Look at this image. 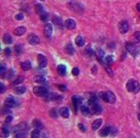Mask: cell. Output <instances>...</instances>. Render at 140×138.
<instances>
[{
    "instance_id": "31",
    "label": "cell",
    "mask_w": 140,
    "mask_h": 138,
    "mask_svg": "<svg viewBox=\"0 0 140 138\" xmlns=\"http://www.w3.org/2000/svg\"><path fill=\"white\" fill-rule=\"evenodd\" d=\"M13 138H26V134L24 131H16Z\"/></svg>"
},
{
    "instance_id": "1",
    "label": "cell",
    "mask_w": 140,
    "mask_h": 138,
    "mask_svg": "<svg viewBox=\"0 0 140 138\" xmlns=\"http://www.w3.org/2000/svg\"><path fill=\"white\" fill-rule=\"evenodd\" d=\"M100 97L102 98L103 101L107 102V103H114V102L116 101V97L115 94L113 93V92L111 91H107V92H101L100 93Z\"/></svg>"
},
{
    "instance_id": "13",
    "label": "cell",
    "mask_w": 140,
    "mask_h": 138,
    "mask_svg": "<svg viewBox=\"0 0 140 138\" xmlns=\"http://www.w3.org/2000/svg\"><path fill=\"white\" fill-rule=\"evenodd\" d=\"M111 130H112V128L109 126H105L101 131H100V135H101L102 137H106V136H108V135L111 134Z\"/></svg>"
},
{
    "instance_id": "20",
    "label": "cell",
    "mask_w": 140,
    "mask_h": 138,
    "mask_svg": "<svg viewBox=\"0 0 140 138\" xmlns=\"http://www.w3.org/2000/svg\"><path fill=\"white\" fill-rule=\"evenodd\" d=\"M102 125V120L101 118H98V120H95L94 122H93L92 124V129L93 130H96L98 128H100V126Z\"/></svg>"
},
{
    "instance_id": "16",
    "label": "cell",
    "mask_w": 140,
    "mask_h": 138,
    "mask_svg": "<svg viewBox=\"0 0 140 138\" xmlns=\"http://www.w3.org/2000/svg\"><path fill=\"white\" fill-rule=\"evenodd\" d=\"M25 31H26V29L24 28V26H19V28H16L14 30V34L18 35V36H21V35L24 34Z\"/></svg>"
},
{
    "instance_id": "22",
    "label": "cell",
    "mask_w": 140,
    "mask_h": 138,
    "mask_svg": "<svg viewBox=\"0 0 140 138\" xmlns=\"http://www.w3.org/2000/svg\"><path fill=\"white\" fill-rule=\"evenodd\" d=\"M113 61H114V58H113V56L112 55H108V56H106V57H105V61H104V64H103V65L109 66V65L113 64Z\"/></svg>"
},
{
    "instance_id": "25",
    "label": "cell",
    "mask_w": 140,
    "mask_h": 138,
    "mask_svg": "<svg viewBox=\"0 0 140 138\" xmlns=\"http://www.w3.org/2000/svg\"><path fill=\"white\" fill-rule=\"evenodd\" d=\"M72 100H73V104H75L76 107H77V106H79V104L82 102V98L81 97H77V95H76V97L72 98Z\"/></svg>"
},
{
    "instance_id": "24",
    "label": "cell",
    "mask_w": 140,
    "mask_h": 138,
    "mask_svg": "<svg viewBox=\"0 0 140 138\" xmlns=\"http://www.w3.org/2000/svg\"><path fill=\"white\" fill-rule=\"evenodd\" d=\"M76 44L79 46V47H81V46L84 45V38L82 37V36H78V37L76 38Z\"/></svg>"
},
{
    "instance_id": "46",
    "label": "cell",
    "mask_w": 140,
    "mask_h": 138,
    "mask_svg": "<svg viewBox=\"0 0 140 138\" xmlns=\"http://www.w3.org/2000/svg\"><path fill=\"white\" fill-rule=\"evenodd\" d=\"M0 87H1V91H0V92H1V93H3V92H5V90H6V89H5V85H3V83L0 84Z\"/></svg>"
},
{
    "instance_id": "26",
    "label": "cell",
    "mask_w": 140,
    "mask_h": 138,
    "mask_svg": "<svg viewBox=\"0 0 140 138\" xmlns=\"http://www.w3.org/2000/svg\"><path fill=\"white\" fill-rule=\"evenodd\" d=\"M28 128V125H25L24 123H21L20 125H18V126L14 127V130L15 131H22L21 129H26Z\"/></svg>"
},
{
    "instance_id": "15",
    "label": "cell",
    "mask_w": 140,
    "mask_h": 138,
    "mask_svg": "<svg viewBox=\"0 0 140 138\" xmlns=\"http://www.w3.org/2000/svg\"><path fill=\"white\" fill-rule=\"evenodd\" d=\"M59 114H60L64 118H68L69 117V110H68V107H61L60 110H59Z\"/></svg>"
},
{
    "instance_id": "17",
    "label": "cell",
    "mask_w": 140,
    "mask_h": 138,
    "mask_svg": "<svg viewBox=\"0 0 140 138\" xmlns=\"http://www.w3.org/2000/svg\"><path fill=\"white\" fill-rule=\"evenodd\" d=\"M66 71H67V69H66V66L65 65H59L57 67V72L59 76H65L66 75Z\"/></svg>"
},
{
    "instance_id": "11",
    "label": "cell",
    "mask_w": 140,
    "mask_h": 138,
    "mask_svg": "<svg viewBox=\"0 0 140 138\" xmlns=\"http://www.w3.org/2000/svg\"><path fill=\"white\" fill-rule=\"evenodd\" d=\"M53 34V25L52 24H46L44 26V35L47 37H51Z\"/></svg>"
},
{
    "instance_id": "18",
    "label": "cell",
    "mask_w": 140,
    "mask_h": 138,
    "mask_svg": "<svg viewBox=\"0 0 140 138\" xmlns=\"http://www.w3.org/2000/svg\"><path fill=\"white\" fill-rule=\"evenodd\" d=\"M96 56H98V58H99V60L102 62V64H104V61H105V58H103L104 57V53H103L102 49H96Z\"/></svg>"
},
{
    "instance_id": "34",
    "label": "cell",
    "mask_w": 140,
    "mask_h": 138,
    "mask_svg": "<svg viewBox=\"0 0 140 138\" xmlns=\"http://www.w3.org/2000/svg\"><path fill=\"white\" fill-rule=\"evenodd\" d=\"M33 124H34V126H35V127H37L38 129L43 128V125H42V123H41V121H38V120H34Z\"/></svg>"
},
{
    "instance_id": "14",
    "label": "cell",
    "mask_w": 140,
    "mask_h": 138,
    "mask_svg": "<svg viewBox=\"0 0 140 138\" xmlns=\"http://www.w3.org/2000/svg\"><path fill=\"white\" fill-rule=\"evenodd\" d=\"M81 112L84 116H90L91 115V110H90V106H88V105H81Z\"/></svg>"
},
{
    "instance_id": "47",
    "label": "cell",
    "mask_w": 140,
    "mask_h": 138,
    "mask_svg": "<svg viewBox=\"0 0 140 138\" xmlns=\"http://www.w3.org/2000/svg\"><path fill=\"white\" fill-rule=\"evenodd\" d=\"M59 88H60V90H62V91H66V90H67L65 85H59Z\"/></svg>"
},
{
    "instance_id": "43",
    "label": "cell",
    "mask_w": 140,
    "mask_h": 138,
    "mask_svg": "<svg viewBox=\"0 0 140 138\" xmlns=\"http://www.w3.org/2000/svg\"><path fill=\"white\" fill-rule=\"evenodd\" d=\"M51 116L54 117V118L57 117V114H56V110H52V111H51Z\"/></svg>"
},
{
    "instance_id": "4",
    "label": "cell",
    "mask_w": 140,
    "mask_h": 138,
    "mask_svg": "<svg viewBox=\"0 0 140 138\" xmlns=\"http://www.w3.org/2000/svg\"><path fill=\"white\" fill-rule=\"evenodd\" d=\"M33 92H34L36 95H38V97H45V95L48 93V90L45 87H35L33 89Z\"/></svg>"
},
{
    "instance_id": "35",
    "label": "cell",
    "mask_w": 140,
    "mask_h": 138,
    "mask_svg": "<svg viewBox=\"0 0 140 138\" xmlns=\"http://www.w3.org/2000/svg\"><path fill=\"white\" fill-rule=\"evenodd\" d=\"M39 16H41L42 21H47L48 20V13L47 12H43L42 14H39Z\"/></svg>"
},
{
    "instance_id": "40",
    "label": "cell",
    "mask_w": 140,
    "mask_h": 138,
    "mask_svg": "<svg viewBox=\"0 0 140 138\" xmlns=\"http://www.w3.org/2000/svg\"><path fill=\"white\" fill-rule=\"evenodd\" d=\"M5 72H6V67L2 65V66H1V68H0V75H1L2 77H3V76H5Z\"/></svg>"
},
{
    "instance_id": "51",
    "label": "cell",
    "mask_w": 140,
    "mask_h": 138,
    "mask_svg": "<svg viewBox=\"0 0 140 138\" xmlns=\"http://www.w3.org/2000/svg\"><path fill=\"white\" fill-rule=\"evenodd\" d=\"M138 120H139V122H140V113L138 114Z\"/></svg>"
},
{
    "instance_id": "19",
    "label": "cell",
    "mask_w": 140,
    "mask_h": 138,
    "mask_svg": "<svg viewBox=\"0 0 140 138\" xmlns=\"http://www.w3.org/2000/svg\"><path fill=\"white\" fill-rule=\"evenodd\" d=\"M52 20H53V23H54V24H56L57 26H59V28H61V26H62V20L60 18H58V16L54 15L52 18Z\"/></svg>"
},
{
    "instance_id": "44",
    "label": "cell",
    "mask_w": 140,
    "mask_h": 138,
    "mask_svg": "<svg viewBox=\"0 0 140 138\" xmlns=\"http://www.w3.org/2000/svg\"><path fill=\"white\" fill-rule=\"evenodd\" d=\"M5 53H6V55H10V54H11V49H10V48H6L5 49Z\"/></svg>"
},
{
    "instance_id": "5",
    "label": "cell",
    "mask_w": 140,
    "mask_h": 138,
    "mask_svg": "<svg viewBox=\"0 0 140 138\" xmlns=\"http://www.w3.org/2000/svg\"><path fill=\"white\" fill-rule=\"evenodd\" d=\"M16 104H18V102H16V100L13 97H8L5 101V105H6V107H8V108L14 107Z\"/></svg>"
},
{
    "instance_id": "8",
    "label": "cell",
    "mask_w": 140,
    "mask_h": 138,
    "mask_svg": "<svg viewBox=\"0 0 140 138\" xmlns=\"http://www.w3.org/2000/svg\"><path fill=\"white\" fill-rule=\"evenodd\" d=\"M37 60H38V65H39V67H41V68H44V67L47 66V58H46L45 56L39 54L37 56Z\"/></svg>"
},
{
    "instance_id": "30",
    "label": "cell",
    "mask_w": 140,
    "mask_h": 138,
    "mask_svg": "<svg viewBox=\"0 0 140 138\" xmlns=\"http://www.w3.org/2000/svg\"><path fill=\"white\" fill-rule=\"evenodd\" d=\"M14 92L16 94H23L25 92V88L24 87H15Z\"/></svg>"
},
{
    "instance_id": "39",
    "label": "cell",
    "mask_w": 140,
    "mask_h": 138,
    "mask_svg": "<svg viewBox=\"0 0 140 138\" xmlns=\"http://www.w3.org/2000/svg\"><path fill=\"white\" fill-rule=\"evenodd\" d=\"M15 52H16V54H21V52H22V47H21V45H18V46H15Z\"/></svg>"
},
{
    "instance_id": "10",
    "label": "cell",
    "mask_w": 140,
    "mask_h": 138,
    "mask_svg": "<svg viewBox=\"0 0 140 138\" xmlns=\"http://www.w3.org/2000/svg\"><path fill=\"white\" fill-rule=\"evenodd\" d=\"M28 41L29 43L31 45H36V44H38L39 43V38H38V36L37 35H35V34H31L28 37Z\"/></svg>"
},
{
    "instance_id": "37",
    "label": "cell",
    "mask_w": 140,
    "mask_h": 138,
    "mask_svg": "<svg viewBox=\"0 0 140 138\" xmlns=\"http://www.w3.org/2000/svg\"><path fill=\"white\" fill-rule=\"evenodd\" d=\"M93 54H94V53H93V51H92V49L90 48V47L85 49V55H86V56H92Z\"/></svg>"
},
{
    "instance_id": "29",
    "label": "cell",
    "mask_w": 140,
    "mask_h": 138,
    "mask_svg": "<svg viewBox=\"0 0 140 138\" xmlns=\"http://www.w3.org/2000/svg\"><path fill=\"white\" fill-rule=\"evenodd\" d=\"M34 80L36 82H38V83H45V82H46V79L43 77V76H35Z\"/></svg>"
},
{
    "instance_id": "2",
    "label": "cell",
    "mask_w": 140,
    "mask_h": 138,
    "mask_svg": "<svg viewBox=\"0 0 140 138\" xmlns=\"http://www.w3.org/2000/svg\"><path fill=\"white\" fill-rule=\"evenodd\" d=\"M126 88H127V90L129 92H134V93H138L139 90H140V84L138 81L136 80H129L127 82V85H126Z\"/></svg>"
},
{
    "instance_id": "50",
    "label": "cell",
    "mask_w": 140,
    "mask_h": 138,
    "mask_svg": "<svg viewBox=\"0 0 140 138\" xmlns=\"http://www.w3.org/2000/svg\"><path fill=\"white\" fill-rule=\"evenodd\" d=\"M137 10L140 12V3H138V5H137Z\"/></svg>"
},
{
    "instance_id": "36",
    "label": "cell",
    "mask_w": 140,
    "mask_h": 138,
    "mask_svg": "<svg viewBox=\"0 0 140 138\" xmlns=\"http://www.w3.org/2000/svg\"><path fill=\"white\" fill-rule=\"evenodd\" d=\"M23 80H24V78H23V77H19V78H16V79H15V80H14V81H13V82H12V84H13V85H16V84L21 83V82H22Z\"/></svg>"
},
{
    "instance_id": "23",
    "label": "cell",
    "mask_w": 140,
    "mask_h": 138,
    "mask_svg": "<svg viewBox=\"0 0 140 138\" xmlns=\"http://www.w3.org/2000/svg\"><path fill=\"white\" fill-rule=\"evenodd\" d=\"M21 67H22L23 70H30V69L32 68V65H31V62H30L29 60H26V61H23L22 62Z\"/></svg>"
},
{
    "instance_id": "41",
    "label": "cell",
    "mask_w": 140,
    "mask_h": 138,
    "mask_svg": "<svg viewBox=\"0 0 140 138\" xmlns=\"http://www.w3.org/2000/svg\"><path fill=\"white\" fill-rule=\"evenodd\" d=\"M79 72H80V71H79L78 68H73V69H72V75H73V76H78Z\"/></svg>"
},
{
    "instance_id": "27",
    "label": "cell",
    "mask_w": 140,
    "mask_h": 138,
    "mask_svg": "<svg viewBox=\"0 0 140 138\" xmlns=\"http://www.w3.org/2000/svg\"><path fill=\"white\" fill-rule=\"evenodd\" d=\"M3 42L6 43V44H11L12 43V37L10 34H5L3 36Z\"/></svg>"
},
{
    "instance_id": "6",
    "label": "cell",
    "mask_w": 140,
    "mask_h": 138,
    "mask_svg": "<svg viewBox=\"0 0 140 138\" xmlns=\"http://www.w3.org/2000/svg\"><path fill=\"white\" fill-rule=\"evenodd\" d=\"M68 7L71 10H73V11H76V12H82V6L81 5H79L78 2H76V1H71V2H69L68 3Z\"/></svg>"
},
{
    "instance_id": "48",
    "label": "cell",
    "mask_w": 140,
    "mask_h": 138,
    "mask_svg": "<svg viewBox=\"0 0 140 138\" xmlns=\"http://www.w3.org/2000/svg\"><path fill=\"white\" fill-rule=\"evenodd\" d=\"M6 121H7V123H9V122H11V121H12V117H11V116H8Z\"/></svg>"
},
{
    "instance_id": "33",
    "label": "cell",
    "mask_w": 140,
    "mask_h": 138,
    "mask_svg": "<svg viewBox=\"0 0 140 138\" xmlns=\"http://www.w3.org/2000/svg\"><path fill=\"white\" fill-rule=\"evenodd\" d=\"M9 135H10V129L5 125V126L2 127V136L7 137V136H9Z\"/></svg>"
},
{
    "instance_id": "7",
    "label": "cell",
    "mask_w": 140,
    "mask_h": 138,
    "mask_svg": "<svg viewBox=\"0 0 140 138\" xmlns=\"http://www.w3.org/2000/svg\"><path fill=\"white\" fill-rule=\"evenodd\" d=\"M118 29H119V32H121L122 34H125V33L129 30V25H128V23L126 21H122L121 23H119V25H118Z\"/></svg>"
},
{
    "instance_id": "21",
    "label": "cell",
    "mask_w": 140,
    "mask_h": 138,
    "mask_svg": "<svg viewBox=\"0 0 140 138\" xmlns=\"http://www.w3.org/2000/svg\"><path fill=\"white\" fill-rule=\"evenodd\" d=\"M65 51H66V53H67L68 55H73V53H75V48H73V46L71 44H67V45H66Z\"/></svg>"
},
{
    "instance_id": "3",
    "label": "cell",
    "mask_w": 140,
    "mask_h": 138,
    "mask_svg": "<svg viewBox=\"0 0 140 138\" xmlns=\"http://www.w3.org/2000/svg\"><path fill=\"white\" fill-rule=\"evenodd\" d=\"M89 105H90V108L92 110L93 113L99 114V113H101V112H102L101 105H100L98 102H96V100H94V99H90V100H89Z\"/></svg>"
},
{
    "instance_id": "28",
    "label": "cell",
    "mask_w": 140,
    "mask_h": 138,
    "mask_svg": "<svg viewBox=\"0 0 140 138\" xmlns=\"http://www.w3.org/2000/svg\"><path fill=\"white\" fill-rule=\"evenodd\" d=\"M35 10H36V12H37L38 14H42L43 12H45L44 11V8H43V6L39 5V3H36V5H35Z\"/></svg>"
},
{
    "instance_id": "42",
    "label": "cell",
    "mask_w": 140,
    "mask_h": 138,
    "mask_svg": "<svg viewBox=\"0 0 140 138\" xmlns=\"http://www.w3.org/2000/svg\"><path fill=\"white\" fill-rule=\"evenodd\" d=\"M15 19L19 20V21H21V20H23V14L22 13H18V14L15 15Z\"/></svg>"
},
{
    "instance_id": "32",
    "label": "cell",
    "mask_w": 140,
    "mask_h": 138,
    "mask_svg": "<svg viewBox=\"0 0 140 138\" xmlns=\"http://www.w3.org/2000/svg\"><path fill=\"white\" fill-rule=\"evenodd\" d=\"M39 129L38 128H36V129H34L31 133V138H39Z\"/></svg>"
},
{
    "instance_id": "12",
    "label": "cell",
    "mask_w": 140,
    "mask_h": 138,
    "mask_svg": "<svg viewBox=\"0 0 140 138\" xmlns=\"http://www.w3.org/2000/svg\"><path fill=\"white\" fill-rule=\"evenodd\" d=\"M65 25H66V28H67L68 30H73L76 28V22L73 21V20H71V19H68L67 21L65 22Z\"/></svg>"
},
{
    "instance_id": "52",
    "label": "cell",
    "mask_w": 140,
    "mask_h": 138,
    "mask_svg": "<svg viewBox=\"0 0 140 138\" xmlns=\"http://www.w3.org/2000/svg\"><path fill=\"white\" fill-rule=\"evenodd\" d=\"M139 106H140V104H139Z\"/></svg>"
},
{
    "instance_id": "9",
    "label": "cell",
    "mask_w": 140,
    "mask_h": 138,
    "mask_svg": "<svg viewBox=\"0 0 140 138\" xmlns=\"http://www.w3.org/2000/svg\"><path fill=\"white\" fill-rule=\"evenodd\" d=\"M126 47H127V51L129 52V53H131L132 55L135 56H137V54H138V48H137V46L136 45H134V44H127V46H126Z\"/></svg>"
},
{
    "instance_id": "45",
    "label": "cell",
    "mask_w": 140,
    "mask_h": 138,
    "mask_svg": "<svg viewBox=\"0 0 140 138\" xmlns=\"http://www.w3.org/2000/svg\"><path fill=\"white\" fill-rule=\"evenodd\" d=\"M78 126H79V128H80V129H81L82 131H85V128H84V126H83L82 124H79Z\"/></svg>"
},
{
    "instance_id": "49",
    "label": "cell",
    "mask_w": 140,
    "mask_h": 138,
    "mask_svg": "<svg viewBox=\"0 0 140 138\" xmlns=\"http://www.w3.org/2000/svg\"><path fill=\"white\" fill-rule=\"evenodd\" d=\"M111 134L112 135H116V134H117V133H116V129H114V128H113V129L111 130Z\"/></svg>"
},
{
    "instance_id": "38",
    "label": "cell",
    "mask_w": 140,
    "mask_h": 138,
    "mask_svg": "<svg viewBox=\"0 0 140 138\" xmlns=\"http://www.w3.org/2000/svg\"><path fill=\"white\" fill-rule=\"evenodd\" d=\"M134 36H135V41L136 42H139L140 41V32H136L135 34H134Z\"/></svg>"
}]
</instances>
